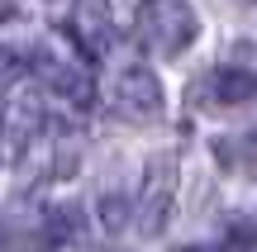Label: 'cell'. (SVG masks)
<instances>
[{
  "mask_svg": "<svg viewBox=\"0 0 257 252\" xmlns=\"http://www.w3.org/2000/svg\"><path fill=\"white\" fill-rule=\"evenodd\" d=\"M134 29L157 57H181L200 34V19L186 0H143L134 15Z\"/></svg>",
  "mask_w": 257,
  "mask_h": 252,
  "instance_id": "6da1fadb",
  "label": "cell"
},
{
  "mask_svg": "<svg viewBox=\"0 0 257 252\" xmlns=\"http://www.w3.org/2000/svg\"><path fill=\"white\" fill-rule=\"evenodd\" d=\"M176 186H181V171H176L172 157H153L143 171V190H138V205H134V219H138V233L143 238H157L176 214Z\"/></svg>",
  "mask_w": 257,
  "mask_h": 252,
  "instance_id": "7a4b0ae2",
  "label": "cell"
},
{
  "mask_svg": "<svg viewBox=\"0 0 257 252\" xmlns=\"http://www.w3.org/2000/svg\"><path fill=\"white\" fill-rule=\"evenodd\" d=\"M114 110L128 119H153L162 114V81H157L148 67H128L114 81Z\"/></svg>",
  "mask_w": 257,
  "mask_h": 252,
  "instance_id": "3957f363",
  "label": "cell"
},
{
  "mask_svg": "<svg viewBox=\"0 0 257 252\" xmlns=\"http://www.w3.org/2000/svg\"><path fill=\"white\" fill-rule=\"evenodd\" d=\"M38 124H43L38 95L24 91V86H10V91L0 95V129H5L10 138H29V133H38Z\"/></svg>",
  "mask_w": 257,
  "mask_h": 252,
  "instance_id": "277c9868",
  "label": "cell"
},
{
  "mask_svg": "<svg viewBox=\"0 0 257 252\" xmlns=\"http://www.w3.org/2000/svg\"><path fill=\"white\" fill-rule=\"evenodd\" d=\"M72 34L86 43V53L105 57V53H110V0H76Z\"/></svg>",
  "mask_w": 257,
  "mask_h": 252,
  "instance_id": "5b68a950",
  "label": "cell"
},
{
  "mask_svg": "<svg viewBox=\"0 0 257 252\" xmlns=\"http://www.w3.org/2000/svg\"><path fill=\"white\" fill-rule=\"evenodd\" d=\"M205 86H210V100L214 105H243L257 95V76L248 72V67H214L210 76H205Z\"/></svg>",
  "mask_w": 257,
  "mask_h": 252,
  "instance_id": "8992f818",
  "label": "cell"
},
{
  "mask_svg": "<svg viewBox=\"0 0 257 252\" xmlns=\"http://www.w3.org/2000/svg\"><path fill=\"white\" fill-rule=\"evenodd\" d=\"M38 67L48 72V81H53L57 95H67L72 105H91V76L76 72L72 62H53V57H38Z\"/></svg>",
  "mask_w": 257,
  "mask_h": 252,
  "instance_id": "52a82bcc",
  "label": "cell"
},
{
  "mask_svg": "<svg viewBox=\"0 0 257 252\" xmlns=\"http://www.w3.org/2000/svg\"><path fill=\"white\" fill-rule=\"evenodd\" d=\"M38 67V53L24 43H0V86H19L24 72Z\"/></svg>",
  "mask_w": 257,
  "mask_h": 252,
  "instance_id": "ba28073f",
  "label": "cell"
},
{
  "mask_svg": "<svg viewBox=\"0 0 257 252\" xmlns=\"http://www.w3.org/2000/svg\"><path fill=\"white\" fill-rule=\"evenodd\" d=\"M95 219H100L105 233H119L124 219H128V200H124V195H105L100 205H95Z\"/></svg>",
  "mask_w": 257,
  "mask_h": 252,
  "instance_id": "9c48e42d",
  "label": "cell"
},
{
  "mask_svg": "<svg viewBox=\"0 0 257 252\" xmlns=\"http://www.w3.org/2000/svg\"><path fill=\"white\" fill-rule=\"evenodd\" d=\"M233 243H238V247H252V252H257V228H252V224H233Z\"/></svg>",
  "mask_w": 257,
  "mask_h": 252,
  "instance_id": "30bf717a",
  "label": "cell"
},
{
  "mask_svg": "<svg viewBox=\"0 0 257 252\" xmlns=\"http://www.w3.org/2000/svg\"><path fill=\"white\" fill-rule=\"evenodd\" d=\"M243 148H248V162H252V167H257V124H252V129H248V133H243Z\"/></svg>",
  "mask_w": 257,
  "mask_h": 252,
  "instance_id": "8fae6325",
  "label": "cell"
}]
</instances>
